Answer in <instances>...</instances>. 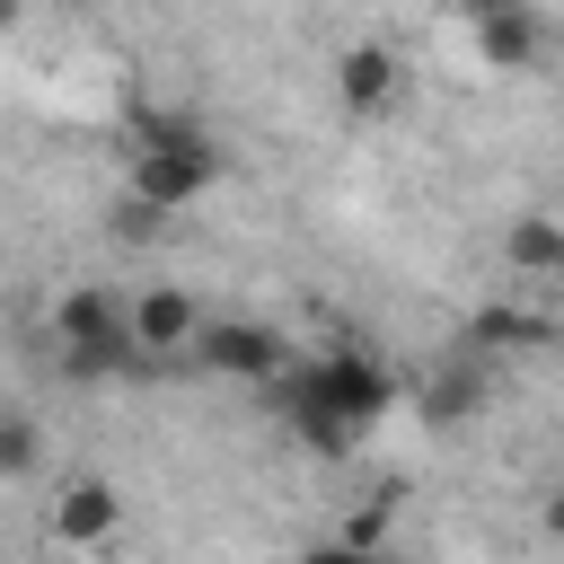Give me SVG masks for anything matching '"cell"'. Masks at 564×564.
<instances>
[{
	"mask_svg": "<svg viewBox=\"0 0 564 564\" xmlns=\"http://www.w3.org/2000/svg\"><path fill=\"white\" fill-rule=\"evenodd\" d=\"M414 405H423V423H467V414L485 405V370H476V352H458L449 370H432V379L414 388Z\"/></svg>",
	"mask_w": 564,
	"mask_h": 564,
	"instance_id": "9c48e42d",
	"label": "cell"
},
{
	"mask_svg": "<svg viewBox=\"0 0 564 564\" xmlns=\"http://www.w3.org/2000/svg\"><path fill=\"white\" fill-rule=\"evenodd\" d=\"M476 53H485V70H529V62H538L529 9H520V0H511V9H485V18H476Z\"/></svg>",
	"mask_w": 564,
	"mask_h": 564,
	"instance_id": "30bf717a",
	"label": "cell"
},
{
	"mask_svg": "<svg viewBox=\"0 0 564 564\" xmlns=\"http://www.w3.org/2000/svg\"><path fill=\"white\" fill-rule=\"evenodd\" d=\"M53 335H62V344H132V317H123V300H115V291L79 282V291H62V300H53ZM132 352H141V344H132Z\"/></svg>",
	"mask_w": 564,
	"mask_h": 564,
	"instance_id": "8992f818",
	"label": "cell"
},
{
	"mask_svg": "<svg viewBox=\"0 0 564 564\" xmlns=\"http://www.w3.org/2000/svg\"><path fill=\"white\" fill-rule=\"evenodd\" d=\"M123 317H132L141 361H150V352H194V335H203V308H194V291H176V282H141V300H123Z\"/></svg>",
	"mask_w": 564,
	"mask_h": 564,
	"instance_id": "277c9868",
	"label": "cell"
},
{
	"mask_svg": "<svg viewBox=\"0 0 564 564\" xmlns=\"http://www.w3.org/2000/svg\"><path fill=\"white\" fill-rule=\"evenodd\" d=\"M212 176H220V150L194 115H132V203L185 212L212 194Z\"/></svg>",
	"mask_w": 564,
	"mask_h": 564,
	"instance_id": "7a4b0ae2",
	"label": "cell"
},
{
	"mask_svg": "<svg viewBox=\"0 0 564 564\" xmlns=\"http://www.w3.org/2000/svg\"><path fill=\"white\" fill-rule=\"evenodd\" d=\"M35 458H44V432H35V414H0V485L35 476Z\"/></svg>",
	"mask_w": 564,
	"mask_h": 564,
	"instance_id": "8fae6325",
	"label": "cell"
},
{
	"mask_svg": "<svg viewBox=\"0 0 564 564\" xmlns=\"http://www.w3.org/2000/svg\"><path fill=\"white\" fill-rule=\"evenodd\" d=\"M538 520H546V538H564V494H546V502H538Z\"/></svg>",
	"mask_w": 564,
	"mask_h": 564,
	"instance_id": "4fadbf2b",
	"label": "cell"
},
{
	"mask_svg": "<svg viewBox=\"0 0 564 564\" xmlns=\"http://www.w3.org/2000/svg\"><path fill=\"white\" fill-rule=\"evenodd\" d=\"M502 256H511V273L555 282V273H564V220H555V212H520V220L502 229Z\"/></svg>",
	"mask_w": 564,
	"mask_h": 564,
	"instance_id": "ba28073f",
	"label": "cell"
},
{
	"mask_svg": "<svg viewBox=\"0 0 564 564\" xmlns=\"http://www.w3.org/2000/svg\"><path fill=\"white\" fill-rule=\"evenodd\" d=\"M273 405H282V423H291V441L300 449H317V458H344L388 405H397V379L361 352V344H335V352H291L273 379Z\"/></svg>",
	"mask_w": 564,
	"mask_h": 564,
	"instance_id": "6da1fadb",
	"label": "cell"
},
{
	"mask_svg": "<svg viewBox=\"0 0 564 564\" xmlns=\"http://www.w3.org/2000/svg\"><path fill=\"white\" fill-rule=\"evenodd\" d=\"M335 97H344L352 115H379V106L397 97V53H388V44H344V62H335Z\"/></svg>",
	"mask_w": 564,
	"mask_h": 564,
	"instance_id": "52a82bcc",
	"label": "cell"
},
{
	"mask_svg": "<svg viewBox=\"0 0 564 564\" xmlns=\"http://www.w3.org/2000/svg\"><path fill=\"white\" fill-rule=\"evenodd\" d=\"M115 520H123V494H115L106 476H70V485L53 494V538H62V546H106Z\"/></svg>",
	"mask_w": 564,
	"mask_h": 564,
	"instance_id": "5b68a950",
	"label": "cell"
},
{
	"mask_svg": "<svg viewBox=\"0 0 564 564\" xmlns=\"http://www.w3.org/2000/svg\"><path fill=\"white\" fill-rule=\"evenodd\" d=\"M555 326H564V273H555Z\"/></svg>",
	"mask_w": 564,
	"mask_h": 564,
	"instance_id": "5bb4252c",
	"label": "cell"
},
{
	"mask_svg": "<svg viewBox=\"0 0 564 564\" xmlns=\"http://www.w3.org/2000/svg\"><path fill=\"white\" fill-rule=\"evenodd\" d=\"M194 361H212L220 379H256V388H264V379L291 361V344H282L273 326H256V317H203Z\"/></svg>",
	"mask_w": 564,
	"mask_h": 564,
	"instance_id": "3957f363",
	"label": "cell"
},
{
	"mask_svg": "<svg viewBox=\"0 0 564 564\" xmlns=\"http://www.w3.org/2000/svg\"><path fill=\"white\" fill-rule=\"evenodd\" d=\"M300 564H388V555H379V546H344V538H335V546H317V555H300Z\"/></svg>",
	"mask_w": 564,
	"mask_h": 564,
	"instance_id": "7c38bea8",
	"label": "cell"
},
{
	"mask_svg": "<svg viewBox=\"0 0 564 564\" xmlns=\"http://www.w3.org/2000/svg\"><path fill=\"white\" fill-rule=\"evenodd\" d=\"M467 9H476V18H485V9H511V0H467Z\"/></svg>",
	"mask_w": 564,
	"mask_h": 564,
	"instance_id": "9a60e30c",
	"label": "cell"
}]
</instances>
